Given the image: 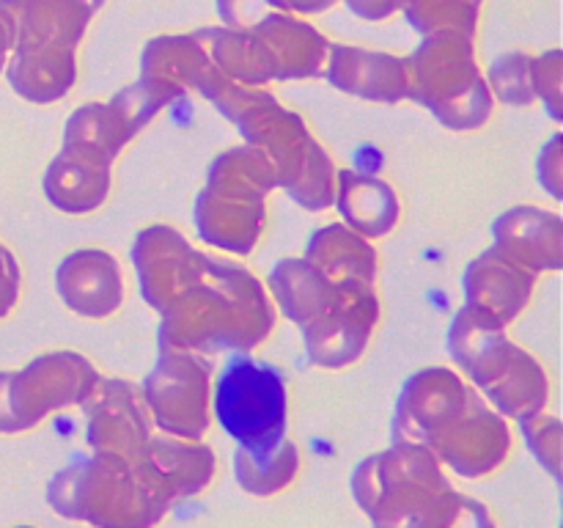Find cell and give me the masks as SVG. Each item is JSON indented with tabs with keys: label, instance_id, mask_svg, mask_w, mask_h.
<instances>
[{
	"label": "cell",
	"instance_id": "9a60e30c",
	"mask_svg": "<svg viewBox=\"0 0 563 528\" xmlns=\"http://www.w3.org/2000/svg\"><path fill=\"white\" fill-rule=\"evenodd\" d=\"M159 498L174 509L181 501L196 498L212 487L218 476V454L203 440L176 438V435H152L143 460L137 462Z\"/></svg>",
	"mask_w": 563,
	"mask_h": 528
},
{
	"label": "cell",
	"instance_id": "2e32d148",
	"mask_svg": "<svg viewBox=\"0 0 563 528\" xmlns=\"http://www.w3.org/2000/svg\"><path fill=\"white\" fill-rule=\"evenodd\" d=\"M55 289L77 317L108 319L124 302V270L104 248H77L60 258Z\"/></svg>",
	"mask_w": 563,
	"mask_h": 528
},
{
	"label": "cell",
	"instance_id": "d4e9b609",
	"mask_svg": "<svg viewBox=\"0 0 563 528\" xmlns=\"http://www.w3.org/2000/svg\"><path fill=\"white\" fill-rule=\"evenodd\" d=\"M306 258L335 284H377V248L346 223H330L313 231L311 240H308Z\"/></svg>",
	"mask_w": 563,
	"mask_h": 528
},
{
	"label": "cell",
	"instance_id": "7a4b0ae2",
	"mask_svg": "<svg viewBox=\"0 0 563 528\" xmlns=\"http://www.w3.org/2000/svg\"><path fill=\"white\" fill-rule=\"evenodd\" d=\"M449 352L473 388L506 418L520 421L548 407V369L487 314L460 308L449 328Z\"/></svg>",
	"mask_w": 563,
	"mask_h": 528
},
{
	"label": "cell",
	"instance_id": "8992f818",
	"mask_svg": "<svg viewBox=\"0 0 563 528\" xmlns=\"http://www.w3.org/2000/svg\"><path fill=\"white\" fill-rule=\"evenodd\" d=\"M410 99L456 132L482 130L495 110L489 82L478 72L476 44L460 33H429L410 55Z\"/></svg>",
	"mask_w": 563,
	"mask_h": 528
},
{
	"label": "cell",
	"instance_id": "f1b7e54d",
	"mask_svg": "<svg viewBox=\"0 0 563 528\" xmlns=\"http://www.w3.org/2000/svg\"><path fill=\"white\" fill-rule=\"evenodd\" d=\"M209 50V58L231 80L245 86L267 88L273 80V69L264 55L262 44L253 38L251 31H234V28H203L196 31Z\"/></svg>",
	"mask_w": 563,
	"mask_h": 528
},
{
	"label": "cell",
	"instance_id": "d590c367",
	"mask_svg": "<svg viewBox=\"0 0 563 528\" xmlns=\"http://www.w3.org/2000/svg\"><path fill=\"white\" fill-rule=\"evenodd\" d=\"M275 9H278L275 0H218L220 20L234 31H251L256 22H262Z\"/></svg>",
	"mask_w": 563,
	"mask_h": 528
},
{
	"label": "cell",
	"instance_id": "52a82bcc",
	"mask_svg": "<svg viewBox=\"0 0 563 528\" xmlns=\"http://www.w3.org/2000/svg\"><path fill=\"white\" fill-rule=\"evenodd\" d=\"M240 132L247 146L267 160L278 187H284L300 207L311 212L333 207L339 170L300 113L275 102L240 127Z\"/></svg>",
	"mask_w": 563,
	"mask_h": 528
},
{
	"label": "cell",
	"instance_id": "9c48e42d",
	"mask_svg": "<svg viewBox=\"0 0 563 528\" xmlns=\"http://www.w3.org/2000/svg\"><path fill=\"white\" fill-rule=\"evenodd\" d=\"M102 374L71 350L42 352L16 372H0V435H25L53 413L86 405Z\"/></svg>",
	"mask_w": 563,
	"mask_h": 528
},
{
	"label": "cell",
	"instance_id": "3957f363",
	"mask_svg": "<svg viewBox=\"0 0 563 528\" xmlns=\"http://www.w3.org/2000/svg\"><path fill=\"white\" fill-rule=\"evenodd\" d=\"M47 504L91 528H159L170 512L141 468L113 454H93L55 473Z\"/></svg>",
	"mask_w": 563,
	"mask_h": 528
},
{
	"label": "cell",
	"instance_id": "1f68e13d",
	"mask_svg": "<svg viewBox=\"0 0 563 528\" xmlns=\"http://www.w3.org/2000/svg\"><path fill=\"white\" fill-rule=\"evenodd\" d=\"M418 528H498V520L487 509V504L451 487L434 501Z\"/></svg>",
	"mask_w": 563,
	"mask_h": 528
},
{
	"label": "cell",
	"instance_id": "5b68a950",
	"mask_svg": "<svg viewBox=\"0 0 563 528\" xmlns=\"http://www.w3.org/2000/svg\"><path fill=\"white\" fill-rule=\"evenodd\" d=\"M451 487L438 457L418 443H390L357 462L352 473V495L374 528H418Z\"/></svg>",
	"mask_w": 563,
	"mask_h": 528
},
{
	"label": "cell",
	"instance_id": "7c38bea8",
	"mask_svg": "<svg viewBox=\"0 0 563 528\" xmlns=\"http://www.w3.org/2000/svg\"><path fill=\"white\" fill-rule=\"evenodd\" d=\"M379 314L383 308L374 286L341 284L328 311L302 328V341L311 363L339 372L361 361L377 333Z\"/></svg>",
	"mask_w": 563,
	"mask_h": 528
},
{
	"label": "cell",
	"instance_id": "60d3db41",
	"mask_svg": "<svg viewBox=\"0 0 563 528\" xmlns=\"http://www.w3.org/2000/svg\"><path fill=\"white\" fill-rule=\"evenodd\" d=\"M11 50H14V22H11V16L0 9V72L9 64Z\"/></svg>",
	"mask_w": 563,
	"mask_h": 528
},
{
	"label": "cell",
	"instance_id": "e0dca14e",
	"mask_svg": "<svg viewBox=\"0 0 563 528\" xmlns=\"http://www.w3.org/2000/svg\"><path fill=\"white\" fill-rule=\"evenodd\" d=\"M113 187V157L99 146L64 141L58 157L44 174V193L66 215H91L108 201Z\"/></svg>",
	"mask_w": 563,
	"mask_h": 528
},
{
	"label": "cell",
	"instance_id": "ac0fdd59",
	"mask_svg": "<svg viewBox=\"0 0 563 528\" xmlns=\"http://www.w3.org/2000/svg\"><path fill=\"white\" fill-rule=\"evenodd\" d=\"M324 75L339 91L368 102L396 105L410 99V61L394 53L330 42Z\"/></svg>",
	"mask_w": 563,
	"mask_h": 528
},
{
	"label": "cell",
	"instance_id": "ab89813d",
	"mask_svg": "<svg viewBox=\"0 0 563 528\" xmlns=\"http://www.w3.org/2000/svg\"><path fill=\"white\" fill-rule=\"evenodd\" d=\"M275 3H278V9L289 11V14H322L335 0H275Z\"/></svg>",
	"mask_w": 563,
	"mask_h": 528
},
{
	"label": "cell",
	"instance_id": "5bb4252c",
	"mask_svg": "<svg viewBox=\"0 0 563 528\" xmlns=\"http://www.w3.org/2000/svg\"><path fill=\"white\" fill-rule=\"evenodd\" d=\"M473 391L476 388L467 385L462 374H456L454 369H421L401 388L394 421H390V440L394 443L423 446L429 432L440 427L451 413L460 410L471 399Z\"/></svg>",
	"mask_w": 563,
	"mask_h": 528
},
{
	"label": "cell",
	"instance_id": "8d00e7d4",
	"mask_svg": "<svg viewBox=\"0 0 563 528\" xmlns=\"http://www.w3.org/2000/svg\"><path fill=\"white\" fill-rule=\"evenodd\" d=\"M20 286H22V273H20V264H16V256L3 245V242H0V322H3V319L16 308V300H20Z\"/></svg>",
	"mask_w": 563,
	"mask_h": 528
},
{
	"label": "cell",
	"instance_id": "d6a6232c",
	"mask_svg": "<svg viewBox=\"0 0 563 528\" xmlns=\"http://www.w3.org/2000/svg\"><path fill=\"white\" fill-rule=\"evenodd\" d=\"M531 61L528 53H506L493 61L489 66V91L498 94L500 102L515 105V108H531L537 102L531 77Z\"/></svg>",
	"mask_w": 563,
	"mask_h": 528
},
{
	"label": "cell",
	"instance_id": "30bf717a",
	"mask_svg": "<svg viewBox=\"0 0 563 528\" xmlns=\"http://www.w3.org/2000/svg\"><path fill=\"white\" fill-rule=\"evenodd\" d=\"M152 424L165 435L203 440L212 427V366L190 350L163 346L141 385Z\"/></svg>",
	"mask_w": 563,
	"mask_h": 528
},
{
	"label": "cell",
	"instance_id": "74e56055",
	"mask_svg": "<svg viewBox=\"0 0 563 528\" xmlns=\"http://www.w3.org/2000/svg\"><path fill=\"white\" fill-rule=\"evenodd\" d=\"M539 185L544 187V190L550 193V196L555 198V201H561L563 196V168H561V135L555 132L553 138H550L548 143L542 146V152H539Z\"/></svg>",
	"mask_w": 563,
	"mask_h": 528
},
{
	"label": "cell",
	"instance_id": "4fadbf2b",
	"mask_svg": "<svg viewBox=\"0 0 563 528\" xmlns=\"http://www.w3.org/2000/svg\"><path fill=\"white\" fill-rule=\"evenodd\" d=\"M88 410L86 440L93 454H113L126 462H141L152 440V416L137 385L130 380H99Z\"/></svg>",
	"mask_w": 563,
	"mask_h": 528
},
{
	"label": "cell",
	"instance_id": "4dcf8cb0",
	"mask_svg": "<svg viewBox=\"0 0 563 528\" xmlns=\"http://www.w3.org/2000/svg\"><path fill=\"white\" fill-rule=\"evenodd\" d=\"M484 0H405V16L421 36L460 33L476 36Z\"/></svg>",
	"mask_w": 563,
	"mask_h": 528
},
{
	"label": "cell",
	"instance_id": "d6986e66",
	"mask_svg": "<svg viewBox=\"0 0 563 528\" xmlns=\"http://www.w3.org/2000/svg\"><path fill=\"white\" fill-rule=\"evenodd\" d=\"M196 248L174 226H148L135 237L132 262L141 278V295L154 311L163 314L179 297L196 264Z\"/></svg>",
	"mask_w": 563,
	"mask_h": 528
},
{
	"label": "cell",
	"instance_id": "f546056e",
	"mask_svg": "<svg viewBox=\"0 0 563 528\" xmlns=\"http://www.w3.org/2000/svg\"><path fill=\"white\" fill-rule=\"evenodd\" d=\"M196 88L231 121V124H236V130L245 127L253 116L267 110L269 105L278 102V97L269 94L267 88L245 86V82L240 80H231V77L223 75L214 64H209L207 69L201 72Z\"/></svg>",
	"mask_w": 563,
	"mask_h": 528
},
{
	"label": "cell",
	"instance_id": "4316f807",
	"mask_svg": "<svg viewBox=\"0 0 563 528\" xmlns=\"http://www.w3.org/2000/svg\"><path fill=\"white\" fill-rule=\"evenodd\" d=\"M209 64L212 58L198 33H165L143 47L141 80L181 97L187 88H196L198 77Z\"/></svg>",
	"mask_w": 563,
	"mask_h": 528
},
{
	"label": "cell",
	"instance_id": "f35d334b",
	"mask_svg": "<svg viewBox=\"0 0 563 528\" xmlns=\"http://www.w3.org/2000/svg\"><path fill=\"white\" fill-rule=\"evenodd\" d=\"M350 6V11L355 16L366 22H383L388 16H394L396 11H401L405 0H344Z\"/></svg>",
	"mask_w": 563,
	"mask_h": 528
},
{
	"label": "cell",
	"instance_id": "ba28073f",
	"mask_svg": "<svg viewBox=\"0 0 563 528\" xmlns=\"http://www.w3.org/2000/svg\"><path fill=\"white\" fill-rule=\"evenodd\" d=\"M214 418L236 446L264 451L289 435V388L278 366L234 352L212 391Z\"/></svg>",
	"mask_w": 563,
	"mask_h": 528
},
{
	"label": "cell",
	"instance_id": "484cf974",
	"mask_svg": "<svg viewBox=\"0 0 563 528\" xmlns=\"http://www.w3.org/2000/svg\"><path fill=\"white\" fill-rule=\"evenodd\" d=\"M11 88L33 105L64 99L77 80V50L14 47L5 64Z\"/></svg>",
	"mask_w": 563,
	"mask_h": 528
},
{
	"label": "cell",
	"instance_id": "e575fe53",
	"mask_svg": "<svg viewBox=\"0 0 563 528\" xmlns=\"http://www.w3.org/2000/svg\"><path fill=\"white\" fill-rule=\"evenodd\" d=\"M531 77L537 99L555 121L561 119V50H548L531 61Z\"/></svg>",
	"mask_w": 563,
	"mask_h": 528
},
{
	"label": "cell",
	"instance_id": "277c9868",
	"mask_svg": "<svg viewBox=\"0 0 563 528\" xmlns=\"http://www.w3.org/2000/svg\"><path fill=\"white\" fill-rule=\"evenodd\" d=\"M275 187L273 168L253 146L245 143L220 154L196 198L201 240L236 256L256 251L267 226V196Z\"/></svg>",
	"mask_w": 563,
	"mask_h": 528
},
{
	"label": "cell",
	"instance_id": "8fae6325",
	"mask_svg": "<svg viewBox=\"0 0 563 528\" xmlns=\"http://www.w3.org/2000/svg\"><path fill=\"white\" fill-rule=\"evenodd\" d=\"M423 446L445 471H454L467 482H482L504 471L515 451V432L509 418L473 391L460 410L429 432Z\"/></svg>",
	"mask_w": 563,
	"mask_h": 528
},
{
	"label": "cell",
	"instance_id": "7402d4cb",
	"mask_svg": "<svg viewBox=\"0 0 563 528\" xmlns=\"http://www.w3.org/2000/svg\"><path fill=\"white\" fill-rule=\"evenodd\" d=\"M104 0H0L14 22V47H69L86 36Z\"/></svg>",
	"mask_w": 563,
	"mask_h": 528
},
{
	"label": "cell",
	"instance_id": "ffe728a7",
	"mask_svg": "<svg viewBox=\"0 0 563 528\" xmlns=\"http://www.w3.org/2000/svg\"><path fill=\"white\" fill-rule=\"evenodd\" d=\"M273 69V80H308L324 75L330 38L311 22L275 9L251 28Z\"/></svg>",
	"mask_w": 563,
	"mask_h": 528
},
{
	"label": "cell",
	"instance_id": "6da1fadb",
	"mask_svg": "<svg viewBox=\"0 0 563 528\" xmlns=\"http://www.w3.org/2000/svg\"><path fill=\"white\" fill-rule=\"evenodd\" d=\"M275 306L262 280L229 258L196 253L185 289L163 311L159 346L207 352H251L267 341Z\"/></svg>",
	"mask_w": 563,
	"mask_h": 528
},
{
	"label": "cell",
	"instance_id": "83f0119b",
	"mask_svg": "<svg viewBox=\"0 0 563 528\" xmlns=\"http://www.w3.org/2000/svg\"><path fill=\"white\" fill-rule=\"evenodd\" d=\"M300 468L302 454L295 440L289 438L264 451H251L240 446L234 454L236 482L256 498H273V495L286 493L300 476Z\"/></svg>",
	"mask_w": 563,
	"mask_h": 528
},
{
	"label": "cell",
	"instance_id": "836d02e7",
	"mask_svg": "<svg viewBox=\"0 0 563 528\" xmlns=\"http://www.w3.org/2000/svg\"><path fill=\"white\" fill-rule=\"evenodd\" d=\"M520 432L526 438L528 449L539 460V465L559 482L561 479V421L550 416L548 410H539L533 416L520 418Z\"/></svg>",
	"mask_w": 563,
	"mask_h": 528
},
{
	"label": "cell",
	"instance_id": "cb8c5ba5",
	"mask_svg": "<svg viewBox=\"0 0 563 528\" xmlns=\"http://www.w3.org/2000/svg\"><path fill=\"white\" fill-rule=\"evenodd\" d=\"M335 207L350 229L366 240H383L394 234L401 220V201L394 185L377 176L339 170L335 174Z\"/></svg>",
	"mask_w": 563,
	"mask_h": 528
},
{
	"label": "cell",
	"instance_id": "603a6c76",
	"mask_svg": "<svg viewBox=\"0 0 563 528\" xmlns=\"http://www.w3.org/2000/svg\"><path fill=\"white\" fill-rule=\"evenodd\" d=\"M537 275L517 267L495 248L473 258L465 270V306L509 328L531 306Z\"/></svg>",
	"mask_w": 563,
	"mask_h": 528
},
{
	"label": "cell",
	"instance_id": "b9f144b4",
	"mask_svg": "<svg viewBox=\"0 0 563 528\" xmlns=\"http://www.w3.org/2000/svg\"><path fill=\"white\" fill-rule=\"evenodd\" d=\"M11 528H36V526H11Z\"/></svg>",
	"mask_w": 563,
	"mask_h": 528
},
{
	"label": "cell",
	"instance_id": "44dd1931",
	"mask_svg": "<svg viewBox=\"0 0 563 528\" xmlns=\"http://www.w3.org/2000/svg\"><path fill=\"white\" fill-rule=\"evenodd\" d=\"M495 251L531 275L553 273L563 264L561 215L539 207H515L493 223Z\"/></svg>",
	"mask_w": 563,
	"mask_h": 528
}]
</instances>
